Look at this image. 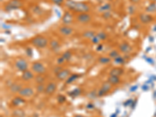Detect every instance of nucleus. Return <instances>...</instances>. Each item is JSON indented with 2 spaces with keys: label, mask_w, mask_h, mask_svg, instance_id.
I'll use <instances>...</instances> for the list:
<instances>
[{
  "label": "nucleus",
  "mask_w": 156,
  "mask_h": 117,
  "mask_svg": "<svg viewBox=\"0 0 156 117\" xmlns=\"http://www.w3.org/2000/svg\"><path fill=\"white\" fill-rule=\"evenodd\" d=\"M112 7V3H109V2L102 3V4H101L100 6L98 7V13H105V12L111 11Z\"/></svg>",
  "instance_id": "18"
},
{
  "label": "nucleus",
  "mask_w": 156,
  "mask_h": 117,
  "mask_svg": "<svg viewBox=\"0 0 156 117\" xmlns=\"http://www.w3.org/2000/svg\"><path fill=\"white\" fill-rule=\"evenodd\" d=\"M74 20H75V15H73V13L68 9L64 12V13L61 17V22L63 25L70 26Z\"/></svg>",
  "instance_id": "7"
},
{
  "label": "nucleus",
  "mask_w": 156,
  "mask_h": 117,
  "mask_svg": "<svg viewBox=\"0 0 156 117\" xmlns=\"http://www.w3.org/2000/svg\"><path fill=\"white\" fill-rule=\"evenodd\" d=\"M2 27H3V28H4V29H9V28H10V26L6 25V24H2Z\"/></svg>",
  "instance_id": "44"
},
{
  "label": "nucleus",
  "mask_w": 156,
  "mask_h": 117,
  "mask_svg": "<svg viewBox=\"0 0 156 117\" xmlns=\"http://www.w3.org/2000/svg\"><path fill=\"white\" fill-rule=\"evenodd\" d=\"M120 55V51L118 49H112L109 52L108 54V56H109L112 59H114L115 58H116L117 56H119Z\"/></svg>",
  "instance_id": "30"
},
{
  "label": "nucleus",
  "mask_w": 156,
  "mask_h": 117,
  "mask_svg": "<svg viewBox=\"0 0 156 117\" xmlns=\"http://www.w3.org/2000/svg\"><path fill=\"white\" fill-rule=\"evenodd\" d=\"M95 117H98V116H95Z\"/></svg>",
  "instance_id": "48"
},
{
  "label": "nucleus",
  "mask_w": 156,
  "mask_h": 117,
  "mask_svg": "<svg viewBox=\"0 0 156 117\" xmlns=\"http://www.w3.org/2000/svg\"><path fill=\"white\" fill-rule=\"evenodd\" d=\"M45 81H46V77L44 76V74H42V75H35L34 81H35V83L37 84H45Z\"/></svg>",
  "instance_id": "28"
},
{
  "label": "nucleus",
  "mask_w": 156,
  "mask_h": 117,
  "mask_svg": "<svg viewBox=\"0 0 156 117\" xmlns=\"http://www.w3.org/2000/svg\"><path fill=\"white\" fill-rule=\"evenodd\" d=\"M107 81L112 86H116L120 84L121 78L120 77H116V76H109L107 78Z\"/></svg>",
  "instance_id": "20"
},
{
  "label": "nucleus",
  "mask_w": 156,
  "mask_h": 117,
  "mask_svg": "<svg viewBox=\"0 0 156 117\" xmlns=\"http://www.w3.org/2000/svg\"><path fill=\"white\" fill-rule=\"evenodd\" d=\"M104 48V45L102 44H98L97 45V47H96V50L98 51V52H100Z\"/></svg>",
  "instance_id": "42"
},
{
  "label": "nucleus",
  "mask_w": 156,
  "mask_h": 117,
  "mask_svg": "<svg viewBox=\"0 0 156 117\" xmlns=\"http://www.w3.org/2000/svg\"><path fill=\"white\" fill-rule=\"evenodd\" d=\"M118 50L123 55H128L133 51V46L129 42L123 41L118 45Z\"/></svg>",
  "instance_id": "10"
},
{
  "label": "nucleus",
  "mask_w": 156,
  "mask_h": 117,
  "mask_svg": "<svg viewBox=\"0 0 156 117\" xmlns=\"http://www.w3.org/2000/svg\"><path fill=\"white\" fill-rule=\"evenodd\" d=\"M92 15L90 13H82L75 15V21L80 24L86 25L92 21Z\"/></svg>",
  "instance_id": "5"
},
{
  "label": "nucleus",
  "mask_w": 156,
  "mask_h": 117,
  "mask_svg": "<svg viewBox=\"0 0 156 117\" xmlns=\"http://www.w3.org/2000/svg\"><path fill=\"white\" fill-rule=\"evenodd\" d=\"M101 17H102L104 20H109L112 17V14L111 11H107L105 12V13H101Z\"/></svg>",
  "instance_id": "35"
},
{
  "label": "nucleus",
  "mask_w": 156,
  "mask_h": 117,
  "mask_svg": "<svg viewBox=\"0 0 156 117\" xmlns=\"http://www.w3.org/2000/svg\"><path fill=\"white\" fill-rule=\"evenodd\" d=\"M1 117H3V116H1Z\"/></svg>",
  "instance_id": "49"
},
{
  "label": "nucleus",
  "mask_w": 156,
  "mask_h": 117,
  "mask_svg": "<svg viewBox=\"0 0 156 117\" xmlns=\"http://www.w3.org/2000/svg\"><path fill=\"white\" fill-rule=\"evenodd\" d=\"M12 105L13 106H15V107H17V106H21L22 104H24V102H25V100L24 99V98L20 97V96H17V97H15L12 100Z\"/></svg>",
  "instance_id": "24"
},
{
  "label": "nucleus",
  "mask_w": 156,
  "mask_h": 117,
  "mask_svg": "<svg viewBox=\"0 0 156 117\" xmlns=\"http://www.w3.org/2000/svg\"><path fill=\"white\" fill-rule=\"evenodd\" d=\"M149 1H151V3H155L156 0H149Z\"/></svg>",
  "instance_id": "46"
},
{
  "label": "nucleus",
  "mask_w": 156,
  "mask_h": 117,
  "mask_svg": "<svg viewBox=\"0 0 156 117\" xmlns=\"http://www.w3.org/2000/svg\"><path fill=\"white\" fill-rule=\"evenodd\" d=\"M90 41H91V42L92 44H94V45H98V44H100V42H102L101 39L99 38V37L97 35V34H96L95 36L93 37Z\"/></svg>",
  "instance_id": "34"
},
{
  "label": "nucleus",
  "mask_w": 156,
  "mask_h": 117,
  "mask_svg": "<svg viewBox=\"0 0 156 117\" xmlns=\"http://www.w3.org/2000/svg\"><path fill=\"white\" fill-rule=\"evenodd\" d=\"M31 10L33 12V13L36 14V15H42L43 13V9L41 7V6H38V5H35V6H34L31 9Z\"/></svg>",
  "instance_id": "29"
},
{
  "label": "nucleus",
  "mask_w": 156,
  "mask_h": 117,
  "mask_svg": "<svg viewBox=\"0 0 156 117\" xmlns=\"http://www.w3.org/2000/svg\"><path fill=\"white\" fill-rule=\"evenodd\" d=\"M31 70L33 71L35 75H42V74H45L47 72V69L45 66L40 61L33 62L31 65Z\"/></svg>",
  "instance_id": "4"
},
{
  "label": "nucleus",
  "mask_w": 156,
  "mask_h": 117,
  "mask_svg": "<svg viewBox=\"0 0 156 117\" xmlns=\"http://www.w3.org/2000/svg\"><path fill=\"white\" fill-rule=\"evenodd\" d=\"M73 117H84V116L81 114H77V115H75V116H74Z\"/></svg>",
  "instance_id": "45"
},
{
  "label": "nucleus",
  "mask_w": 156,
  "mask_h": 117,
  "mask_svg": "<svg viewBox=\"0 0 156 117\" xmlns=\"http://www.w3.org/2000/svg\"><path fill=\"white\" fill-rule=\"evenodd\" d=\"M30 43L32 46H34L38 49H44L45 48L48 47L49 39L47 37L42 34H38L33 37L30 40Z\"/></svg>",
  "instance_id": "2"
},
{
  "label": "nucleus",
  "mask_w": 156,
  "mask_h": 117,
  "mask_svg": "<svg viewBox=\"0 0 156 117\" xmlns=\"http://www.w3.org/2000/svg\"><path fill=\"white\" fill-rule=\"evenodd\" d=\"M48 48H49L50 50L52 51V52H57V51L59 50L60 48H61V43L58 42L57 39L55 38L49 39Z\"/></svg>",
  "instance_id": "16"
},
{
  "label": "nucleus",
  "mask_w": 156,
  "mask_h": 117,
  "mask_svg": "<svg viewBox=\"0 0 156 117\" xmlns=\"http://www.w3.org/2000/svg\"><path fill=\"white\" fill-rule=\"evenodd\" d=\"M14 67L15 69L19 71V72H24L27 70H28L29 67V63L28 60L24 58H17L14 61Z\"/></svg>",
  "instance_id": "6"
},
{
  "label": "nucleus",
  "mask_w": 156,
  "mask_h": 117,
  "mask_svg": "<svg viewBox=\"0 0 156 117\" xmlns=\"http://www.w3.org/2000/svg\"><path fill=\"white\" fill-rule=\"evenodd\" d=\"M138 20L141 24H145V25H148L150 24L154 21V17L151 14L147 13H140L138 16Z\"/></svg>",
  "instance_id": "12"
},
{
  "label": "nucleus",
  "mask_w": 156,
  "mask_h": 117,
  "mask_svg": "<svg viewBox=\"0 0 156 117\" xmlns=\"http://www.w3.org/2000/svg\"><path fill=\"white\" fill-rule=\"evenodd\" d=\"M80 77H81L80 74H77V73H73V74H71L69 77L67 78V80L65 81V83H66V84H67V85H68V84H72L73 82H74V81H77V79H79Z\"/></svg>",
  "instance_id": "26"
},
{
  "label": "nucleus",
  "mask_w": 156,
  "mask_h": 117,
  "mask_svg": "<svg viewBox=\"0 0 156 117\" xmlns=\"http://www.w3.org/2000/svg\"><path fill=\"white\" fill-rule=\"evenodd\" d=\"M66 0H50V2L58 6H63L65 4Z\"/></svg>",
  "instance_id": "36"
},
{
  "label": "nucleus",
  "mask_w": 156,
  "mask_h": 117,
  "mask_svg": "<svg viewBox=\"0 0 156 117\" xmlns=\"http://www.w3.org/2000/svg\"><path fill=\"white\" fill-rule=\"evenodd\" d=\"M141 0H129V2L130 4H133V5H136L141 2Z\"/></svg>",
  "instance_id": "43"
},
{
  "label": "nucleus",
  "mask_w": 156,
  "mask_h": 117,
  "mask_svg": "<svg viewBox=\"0 0 156 117\" xmlns=\"http://www.w3.org/2000/svg\"><path fill=\"white\" fill-rule=\"evenodd\" d=\"M23 85L20 83L16 82V83H13L9 87V91L13 94H18L20 90L23 88Z\"/></svg>",
  "instance_id": "19"
},
{
  "label": "nucleus",
  "mask_w": 156,
  "mask_h": 117,
  "mask_svg": "<svg viewBox=\"0 0 156 117\" xmlns=\"http://www.w3.org/2000/svg\"><path fill=\"white\" fill-rule=\"evenodd\" d=\"M136 11V5H133V4H130L128 6H127V12L130 15H134L135 14Z\"/></svg>",
  "instance_id": "32"
},
{
  "label": "nucleus",
  "mask_w": 156,
  "mask_h": 117,
  "mask_svg": "<svg viewBox=\"0 0 156 117\" xmlns=\"http://www.w3.org/2000/svg\"><path fill=\"white\" fill-rule=\"evenodd\" d=\"M71 75V70L67 68H63L59 73L56 75V79L59 81H66L67 78Z\"/></svg>",
  "instance_id": "13"
},
{
  "label": "nucleus",
  "mask_w": 156,
  "mask_h": 117,
  "mask_svg": "<svg viewBox=\"0 0 156 117\" xmlns=\"http://www.w3.org/2000/svg\"><path fill=\"white\" fill-rule=\"evenodd\" d=\"M145 12L147 13L152 14L156 13V3H150L145 8Z\"/></svg>",
  "instance_id": "21"
},
{
  "label": "nucleus",
  "mask_w": 156,
  "mask_h": 117,
  "mask_svg": "<svg viewBox=\"0 0 156 117\" xmlns=\"http://www.w3.org/2000/svg\"><path fill=\"white\" fill-rule=\"evenodd\" d=\"M65 63H66V61H65V59L63 58V56H58L57 58H56V64L57 65H60V66H62L63 64H64Z\"/></svg>",
  "instance_id": "39"
},
{
  "label": "nucleus",
  "mask_w": 156,
  "mask_h": 117,
  "mask_svg": "<svg viewBox=\"0 0 156 117\" xmlns=\"http://www.w3.org/2000/svg\"><path fill=\"white\" fill-rule=\"evenodd\" d=\"M81 88H75V89H73L70 93V95L73 96V97H77L78 95H81Z\"/></svg>",
  "instance_id": "37"
},
{
  "label": "nucleus",
  "mask_w": 156,
  "mask_h": 117,
  "mask_svg": "<svg viewBox=\"0 0 156 117\" xmlns=\"http://www.w3.org/2000/svg\"><path fill=\"white\" fill-rule=\"evenodd\" d=\"M26 53H27L28 57H31V56H33V51H32L31 48H26Z\"/></svg>",
  "instance_id": "41"
},
{
  "label": "nucleus",
  "mask_w": 156,
  "mask_h": 117,
  "mask_svg": "<svg viewBox=\"0 0 156 117\" xmlns=\"http://www.w3.org/2000/svg\"><path fill=\"white\" fill-rule=\"evenodd\" d=\"M45 86H46V84H37L36 87H35V90H36V91L38 92V93H39V94L45 93Z\"/></svg>",
  "instance_id": "31"
},
{
  "label": "nucleus",
  "mask_w": 156,
  "mask_h": 117,
  "mask_svg": "<svg viewBox=\"0 0 156 117\" xmlns=\"http://www.w3.org/2000/svg\"><path fill=\"white\" fill-rule=\"evenodd\" d=\"M57 31L59 35L65 37V38H68V37L73 35V34L74 33V29L71 26L62 25L58 27Z\"/></svg>",
  "instance_id": "8"
},
{
  "label": "nucleus",
  "mask_w": 156,
  "mask_h": 117,
  "mask_svg": "<svg viewBox=\"0 0 156 117\" xmlns=\"http://www.w3.org/2000/svg\"><path fill=\"white\" fill-rule=\"evenodd\" d=\"M112 61V58L108 56H99L98 58V62L102 65L109 64Z\"/></svg>",
  "instance_id": "22"
},
{
  "label": "nucleus",
  "mask_w": 156,
  "mask_h": 117,
  "mask_svg": "<svg viewBox=\"0 0 156 117\" xmlns=\"http://www.w3.org/2000/svg\"><path fill=\"white\" fill-rule=\"evenodd\" d=\"M126 61V58H125V56H121V55H120L119 56H117L116 58H115L114 59H112V62L114 63L116 65L125 64Z\"/></svg>",
  "instance_id": "25"
},
{
  "label": "nucleus",
  "mask_w": 156,
  "mask_h": 117,
  "mask_svg": "<svg viewBox=\"0 0 156 117\" xmlns=\"http://www.w3.org/2000/svg\"><path fill=\"white\" fill-rule=\"evenodd\" d=\"M96 34L97 33L95 31H92V30H87V31H84V32H82L81 36H82V38H84L85 39H89V40H91Z\"/></svg>",
  "instance_id": "23"
},
{
  "label": "nucleus",
  "mask_w": 156,
  "mask_h": 117,
  "mask_svg": "<svg viewBox=\"0 0 156 117\" xmlns=\"http://www.w3.org/2000/svg\"><path fill=\"white\" fill-rule=\"evenodd\" d=\"M124 73V70L122 67H113L109 70V76H116L121 77Z\"/></svg>",
  "instance_id": "17"
},
{
  "label": "nucleus",
  "mask_w": 156,
  "mask_h": 117,
  "mask_svg": "<svg viewBox=\"0 0 156 117\" xmlns=\"http://www.w3.org/2000/svg\"><path fill=\"white\" fill-rule=\"evenodd\" d=\"M64 6L70 11L75 13H90L91 11V6L86 2H77L74 0H66Z\"/></svg>",
  "instance_id": "1"
},
{
  "label": "nucleus",
  "mask_w": 156,
  "mask_h": 117,
  "mask_svg": "<svg viewBox=\"0 0 156 117\" xmlns=\"http://www.w3.org/2000/svg\"><path fill=\"white\" fill-rule=\"evenodd\" d=\"M63 69V67H62V66H60V65H56V66H55V67L52 68V73H54L55 75H56V74H57L58 73L60 72Z\"/></svg>",
  "instance_id": "38"
},
{
  "label": "nucleus",
  "mask_w": 156,
  "mask_h": 117,
  "mask_svg": "<svg viewBox=\"0 0 156 117\" xmlns=\"http://www.w3.org/2000/svg\"><path fill=\"white\" fill-rule=\"evenodd\" d=\"M112 85L110 84L108 82V81H106V82H104L103 84H102L100 87V88L97 91V95L98 98L101 97H103L105 95H106L108 93H109L110 91L112 88Z\"/></svg>",
  "instance_id": "9"
},
{
  "label": "nucleus",
  "mask_w": 156,
  "mask_h": 117,
  "mask_svg": "<svg viewBox=\"0 0 156 117\" xmlns=\"http://www.w3.org/2000/svg\"><path fill=\"white\" fill-rule=\"evenodd\" d=\"M24 6V2L22 0H9L3 6V10L7 13L18 9Z\"/></svg>",
  "instance_id": "3"
},
{
  "label": "nucleus",
  "mask_w": 156,
  "mask_h": 117,
  "mask_svg": "<svg viewBox=\"0 0 156 117\" xmlns=\"http://www.w3.org/2000/svg\"><path fill=\"white\" fill-rule=\"evenodd\" d=\"M106 1H108V2H110V1H112V0H106Z\"/></svg>",
  "instance_id": "47"
},
{
  "label": "nucleus",
  "mask_w": 156,
  "mask_h": 117,
  "mask_svg": "<svg viewBox=\"0 0 156 117\" xmlns=\"http://www.w3.org/2000/svg\"><path fill=\"white\" fill-rule=\"evenodd\" d=\"M61 56H63V58H64L65 61L69 62V61H70L71 59H72L73 53L70 50H67V51H65V52H63L62 53Z\"/></svg>",
  "instance_id": "27"
},
{
  "label": "nucleus",
  "mask_w": 156,
  "mask_h": 117,
  "mask_svg": "<svg viewBox=\"0 0 156 117\" xmlns=\"http://www.w3.org/2000/svg\"><path fill=\"white\" fill-rule=\"evenodd\" d=\"M57 89V84L55 81H50L48 82L45 86V94L46 95H52L56 92Z\"/></svg>",
  "instance_id": "14"
},
{
  "label": "nucleus",
  "mask_w": 156,
  "mask_h": 117,
  "mask_svg": "<svg viewBox=\"0 0 156 117\" xmlns=\"http://www.w3.org/2000/svg\"><path fill=\"white\" fill-rule=\"evenodd\" d=\"M17 95L24 98H29L34 95V90L29 86H24Z\"/></svg>",
  "instance_id": "11"
},
{
  "label": "nucleus",
  "mask_w": 156,
  "mask_h": 117,
  "mask_svg": "<svg viewBox=\"0 0 156 117\" xmlns=\"http://www.w3.org/2000/svg\"><path fill=\"white\" fill-rule=\"evenodd\" d=\"M66 100H67V98H66V97H65L64 95H58V97H57V101H58V103H64L65 102H66Z\"/></svg>",
  "instance_id": "40"
},
{
  "label": "nucleus",
  "mask_w": 156,
  "mask_h": 117,
  "mask_svg": "<svg viewBox=\"0 0 156 117\" xmlns=\"http://www.w3.org/2000/svg\"><path fill=\"white\" fill-rule=\"evenodd\" d=\"M97 35L99 37V38L101 39V41H105L107 38H108V34L105 31H99L98 32Z\"/></svg>",
  "instance_id": "33"
},
{
  "label": "nucleus",
  "mask_w": 156,
  "mask_h": 117,
  "mask_svg": "<svg viewBox=\"0 0 156 117\" xmlns=\"http://www.w3.org/2000/svg\"><path fill=\"white\" fill-rule=\"evenodd\" d=\"M34 77H35V74L31 70H27L24 72H23L21 74V80L24 82H28V81L34 80Z\"/></svg>",
  "instance_id": "15"
}]
</instances>
